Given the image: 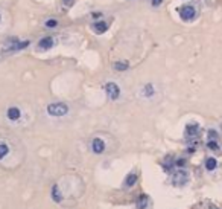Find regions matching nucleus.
Returning <instances> with one entry per match:
<instances>
[{
	"instance_id": "obj_6",
	"label": "nucleus",
	"mask_w": 222,
	"mask_h": 209,
	"mask_svg": "<svg viewBox=\"0 0 222 209\" xmlns=\"http://www.w3.org/2000/svg\"><path fill=\"white\" fill-rule=\"evenodd\" d=\"M199 131H201V128L198 124H189V125L186 127V136L187 137H196L198 134H199Z\"/></svg>"
},
{
	"instance_id": "obj_15",
	"label": "nucleus",
	"mask_w": 222,
	"mask_h": 209,
	"mask_svg": "<svg viewBox=\"0 0 222 209\" xmlns=\"http://www.w3.org/2000/svg\"><path fill=\"white\" fill-rule=\"evenodd\" d=\"M9 153V148H8V145H5V144H0V159H3L6 154Z\"/></svg>"
},
{
	"instance_id": "obj_2",
	"label": "nucleus",
	"mask_w": 222,
	"mask_h": 209,
	"mask_svg": "<svg viewBox=\"0 0 222 209\" xmlns=\"http://www.w3.org/2000/svg\"><path fill=\"white\" fill-rule=\"evenodd\" d=\"M187 182H189V172L184 171V169H178L177 172L172 175V185L177 186V188L184 186Z\"/></svg>"
},
{
	"instance_id": "obj_16",
	"label": "nucleus",
	"mask_w": 222,
	"mask_h": 209,
	"mask_svg": "<svg viewBox=\"0 0 222 209\" xmlns=\"http://www.w3.org/2000/svg\"><path fill=\"white\" fill-rule=\"evenodd\" d=\"M143 93H146V96H152L154 95V87L151 84H148L145 89H143Z\"/></svg>"
},
{
	"instance_id": "obj_1",
	"label": "nucleus",
	"mask_w": 222,
	"mask_h": 209,
	"mask_svg": "<svg viewBox=\"0 0 222 209\" xmlns=\"http://www.w3.org/2000/svg\"><path fill=\"white\" fill-rule=\"evenodd\" d=\"M67 112H69V107L64 102H53L47 107V113L50 116H64L67 115Z\"/></svg>"
},
{
	"instance_id": "obj_17",
	"label": "nucleus",
	"mask_w": 222,
	"mask_h": 209,
	"mask_svg": "<svg viewBox=\"0 0 222 209\" xmlns=\"http://www.w3.org/2000/svg\"><path fill=\"white\" fill-rule=\"evenodd\" d=\"M207 147H209L210 150H215V151H218V150H219V145L216 144V140H209Z\"/></svg>"
},
{
	"instance_id": "obj_19",
	"label": "nucleus",
	"mask_w": 222,
	"mask_h": 209,
	"mask_svg": "<svg viewBox=\"0 0 222 209\" xmlns=\"http://www.w3.org/2000/svg\"><path fill=\"white\" fill-rule=\"evenodd\" d=\"M209 139H210V140H216V139H218V133H216L215 130H210V131H209Z\"/></svg>"
},
{
	"instance_id": "obj_11",
	"label": "nucleus",
	"mask_w": 222,
	"mask_h": 209,
	"mask_svg": "<svg viewBox=\"0 0 222 209\" xmlns=\"http://www.w3.org/2000/svg\"><path fill=\"white\" fill-rule=\"evenodd\" d=\"M128 63H125V61H117V63H114V69L116 70H119V72H123V70H128Z\"/></svg>"
},
{
	"instance_id": "obj_14",
	"label": "nucleus",
	"mask_w": 222,
	"mask_h": 209,
	"mask_svg": "<svg viewBox=\"0 0 222 209\" xmlns=\"http://www.w3.org/2000/svg\"><path fill=\"white\" fill-rule=\"evenodd\" d=\"M135 182H137V175H135V174H130V175L126 177V180H125V185H126V186H133Z\"/></svg>"
},
{
	"instance_id": "obj_20",
	"label": "nucleus",
	"mask_w": 222,
	"mask_h": 209,
	"mask_svg": "<svg viewBox=\"0 0 222 209\" xmlns=\"http://www.w3.org/2000/svg\"><path fill=\"white\" fill-rule=\"evenodd\" d=\"M161 2H163V0H151L152 6H160V5H161Z\"/></svg>"
},
{
	"instance_id": "obj_9",
	"label": "nucleus",
	"mask_w": 222,
	"mask_h": 209,
	"mask_svg": "<svg viewBox=\"0 0 222 209\" xmlns=\"http://www.w3.org/2000/svg\"><path fill=\"white\" fill-rule=\"evenodd\" d=\"M8 118H9L11 121H17V119L20 118V110H18L17 107L8 108Z\"/></svg>"
},
{
	"instance_id": "obj_4",
	"label": "nucleus",
	"mask_w": 222,
	"mask_h": 209,
	"mask_svg": "<svg viewBox=\"0 0 222 209\" xmlns=\"http://www.w3.org/2000/svg\"><path fill=\"white\" fill-rule=\"evenodd\" d=\"M105 90H107V95H108L111 99H117V98L120 96V89H119L117 84L108 83L105 85Z\"/></svg>"
},
{
	"instance_id": "obj_13",
	"label": "nucleus",
	"mask_w": 222,
	"mask_h": 209,
	"mask_svg": "<svg viewBox=\"0 0 222 209\" xmlns=\"http://www.w3.org/2000/svg\"><path fill=\"white\" fill-rule=\"evenodd\" d=\"M148 203H149V199L146 195H141L140 200H138V205H137V209H146L148 208Z\"/></svg>"
},
{
	"instance_id": "obj_5",
	"label": "nucleus",
	"mask_w": 222,
	"mask_h": 209,
	"mask_svg": "<svg viewBox=\"0 0 222 209\" xmlns=\"http://www.w3.org/2000/svg\"><path fill=\"white\" fill-rule=\"evenodd\" d=\"M91 150H93L96 154L103 153V150H105V142H103L102 139H99V137L93 139V142H91Z\"/></svg>"
},
{
	"instance_id": "obj_18",
	"label": "nucleus",
	"mask_w": 222,
	"mask_h": 209,
	"mask_svg": "<svg viewBox=\"0 0 222 209\" xmlns=\"http://www.w3.org/2000/svg\"><path fill=\"white\" fill-rule=\"evenodd\" d=\"M56 25H58V22H56L55 18H50V20L46 22V26H49V28H55Z\"/></svg>"
},
{
	"instance_id": "obj_8",
	"label": "nucleus",
	"mask_w": 222,
	"mask_h": 209,
	"mask_svg": "<svg viewBox=\"0 0 222 209\" xmlns=\"http://www.w3.org/2000/svg\"><path fill=\"white\" fill-rule=\"evenodd\" d=\"M38 46H40V49H50L53 46V38L52 37H44V38L40 40Z\"/></svg>"
},
{
	"instance_id": "obj_21",
	"label": "nucleus",
	"mask_w": 222,
	"mask_h": 209,
	"mask_svg": "<svg viewBox=\"0 0 222 209\" xmlns=\"http://www.w3.org/2000/svg\"><path fill=\"white\" fill-rule=\"evenodd\" d=\"M62 2H64V5H67V6H72L75 0H62Z\"/></svg>"
},
{
	"instance_id": "obj_12",
	"label": "nucleus",
	"mask_w": 222,
	"mask_h": 209,
	"mask_svg": "<svg viewBox=\"0 0 222 209\" xmlns=\"http://www.w3.org/2000/svg\"><path fill=\"white\" fill-rule=\"evenodd\" d=\"M52 197H53V200H55V202H58V203L62 200V195H61V192H59L58 186H53V188H52Z\"/></svg>"
},
{
	"instance_id": "obj_10",
	"label": "nucleus",
	"mask_w": 222,
	"mask_h": 209,
	"mask_svg": "<svg viewBox=\"0 0 222 209\" xmlns=\"http://www.w3.org/2000/svg\"><path fill=\"white\" fill-rule=\"evenodd\" d=\"M216 167H218V162H216L215 157H209V159L205 160V168H207L209 171H213Z\"/></svg>"
},
{
	"instance_id": "obj_3",
	"label": "nucleus",
	"mask_w": 222,
	"mask_h": 209,
	"mask_svg": "<svg viewBox=\"0 0 222 209\" xmlns=\"http://www.w3.org/2000/svg\"><path fill=\"white\" fill-rule=\"evenodd\" d=\"M195 15H196V11H195L193 6H182V8H179V17L184 22H189V20L195 18Z\"/></svg>"
},
{
	"instance_id": "obj_7",
	"label": "nucleus",
	"mask_w": 222,
	"mask_h": 209,
	"mask_svg": "<svg viewBox=\"0 0 222 209\" xmlns=\"http://www.w3.org/2000/svg\"><path fill=\"white\" fill-rule=\"evenodd\" d=\"M93 28H94V31H96L97 34H103V32L108 29V23H107V22H96V23L93 25Z\"/></svg>"
}]
</instances>
